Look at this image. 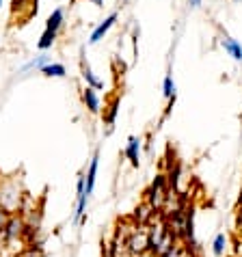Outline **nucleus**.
<instances>
[{"instance_id":"f257e3e1","label":"nucleus","mask_w":242,"mask_h":257,"mask_svg":"<svg viewBox=\"0 0 242 257\" xmlns=\"http://www.w3.org/2000/svg\"><path fill=\"white\" fill-rule=\"evenodd\" d=\"M147 229H149V253L156 255V257L165 255L171 246L180 242V240L175 238V233L169 229L167 220L162 218V216L156 218L154 223L147 227Z\"/></svg>"},{"instance_id":"f03ea898","label":"nucleus","mask_w":242,"mask_h":257,"mask_svg":"<svg viewBox=\"0 0 242 257\" xmlns=\"http://www.w3.org/2000/svg\"><path fill=\"white\" fill-rule=\"evenodd\" d=\"M124 251L130 257H141V255L149 253V229L147 227H139V225L132 227V231L128 233L124 240Z\"/></svg>"},{"instance_id":"7ed1b4c3","label":"nucleus","mask_w":242,"mask_h":257,"mask_svg":"<svg viewBox=\"0 0 242 257\" xmlns=\"http://www.w3.org/2000/svg\"><path fill=\"white\" fill-rule=\"evenodd\" d=\"M22 199L24 195L18 190V186L13 182L0 184V208L7 214H18V210H22Z\"/></svg>"},{"instance_id":"20e7f679","label":"nucleus","mask_w":242,"mask_h":257,"mask_svg":"<svg viewBox=\"0 0 242 257\" xmlns=\"http://www.w3.org/2000/svg\"><path fill=\"white\" fill-rule=\"evenodd\" d=\"M169 192H171V188H169L167 177H165V175H158V177H156V180L152 182L149 190H147V203L152 205L156 212H162V210H165V203H167Z\"/></svg>"},{"instance_id":"39448f33","label":"nucleus","mask_w":242,"mask_h":257,"mask_svg":"<svg viewBox=\"0 0 242 257\" xmlns=\"http://www.w3.org/2000/svg\"><path fill=\"white\" fill-rule=\"evenodd\" d=\"M97 169H99V154L95 152V154H93V158H91V162H89L87 173H84V195H87L89 199H91V195H93V188H95Z\"/></svg>"},{"instance_id":"423d86ee","label":"nucleus","mask_w":242,"mask_h":257,"mask_svg":"<svg viewBox=\"0 0 242 257\" xmlns=\"http://www.w3.org/2000/svg\"><path fill=\"white\" fill-rule=\"evenodd\" d=\"M141 147H143V143H141L139 137H128V145L124 149V156L130 160L132 167H139L141 164Z\"/></svg>"},{"instance_id":"0eeeda50","label":"nucleus","mask_w":242,"mask_h":257,"mask_svg":"<svg viewBox=\"0 0 242 257\" xmlns=\"http://www.w3.org/2000/svg\"><path fill=\"white\" fill-rule=\"evenodd\" d=\"M115 22H117V13H110V16L106 18L104 22L99 24V26L95 28L93 33H91V37H89V44H97V41H102V39H104V35L110 31V28H112V24H115Z\"/></svg>"},{"instance_id":"6e6552de","label":"nucleus","mask_w":242,"mask_h":257,"mask_svg":"<svg viewBox=\"0 0 242 257\" xmlns=\"http://www.w3.org/2000/svg\"><path fill=\"white\" fill-rule=\"evenodd\" d=\"M220 44H223V48H225V52L231 56L233 61H238V63H242V46L238 44L233 37H229V35H223V39H220Z\"/></svg>"},{"instance_id":"1a4fd4ad","label":"nucleus","mask_w":242,"mask_h":257,"mask_svg":"<svg viewBox=\"0 0 242 257\" xmlns=\"http://www.w3.org/2000/svg\"><path fill=\"white\" fill-rule=\"evenodd\" d=\"M82 102L89 108V112H93V115H97V112H99V97H97V91L95 89L84 87L82 89Z\"/></svg>"},{"instance_id":"9d476101","label":"nucleus","mask_w":242,"mask_h":257,"mask_svg":"<svg viewBox=\"0 0 242 257\" xmlns=\"http://www.w3.org/2000/svg\"><path fill=\"white\" fill-rule=\"evenodd\" d=\"M212 255L214 257H223L227 253V246H229V238H227V233H216L214 235V240H212Z\"/></svg>"},{"instance_id":"9b49d317","label":"nucleus","mask_w":242,"mask_h":257,"mask_svg":"<svg viewBox=\"0 0 242 257\" xmlns=\"http://www.w3.org/2000/svg\"><path fill=\"white\" fill-rule=\"evenodd\" d=\"M63 20H65V13H63V9L59 7V9H54V11L48 16V20H46V31L59 33V28L63 26Z\"/></svg>"},{"instance_id":"f8f14e48","label":"nucleus","mask_w":242,"mask_h":257,"mask_svg":"<svg viewBox=\"0 0 242 257\" xmlns=\"http://www.w3.org/2000/svg\"><path fill=\"white\" fill-rule=\"evenodd\" d=\"M82 78L87 80V87H91V89H95V91H99L104 87V82L99 80V78H95V74L91 71V67H89V63L82 59Z\"/></svg>"},{"instance_id":"ddd939ff","label":"nucleus","mask_w":242,"mask_h":257,"mask_svg":"<svg viewBox=\"0 0 242 257\" xmlns=\"http://www.w3.org/2000/svg\"><path fill=\"white\" fill-rule=\"evenodd\" d=\"M39 71L44 76H48V78H65L67 76L65 65H61V63H48V65H44Z\"/></svg>"},{"instance_id":"4468645a","label":"nucleus","mask_w":242,"mask_h":257,"mask_svg":"<svg viewBox=\"0 0 242 257\" xmlns=\"http://www.w3.org/2000/svg\"><path fill=\"white\" fill-rule=\"evenodd\" d=\"M160 257H193V255L188 253V248H186L184 242H177V244H173L165 255H160Z\"/></svg>"},{"instance_id":"2eb2a0df","label":"nucleus","mask_w":242,"mask_h":257,"mask_svg":"<svg viewBox=\"0 0 242 257\" xmlns=\"http://www.w3.org/2000/svg\"><path fill=\"white\" fill-rule=\"evenodd\" d=\"M56 35H59V33L44 31V35H41V39L37 41V48H39V50H50V48L54 46V41H56Z\"/></svg>"},{"instance_id":"dca6fc26","label":"nucleus","mask_w":242,"mask_h":257,"mask_svg":"<svg viewBox=\"0 0 242 257\" xmlns=\"http://www.w3.org/2000/svg\"><path fill=\"white\" fill-rule=\"evenodd\" d=\"M44 65H48V56H46V54H41V56H35L33 61H28L26 65L22 67V71H28V69H41Z\"/></svg>"},{"instance_id":"f3484780","label":"nucleus","mask_w":242,"mask_h":257,"mask_svg":"<svg viewBox=\"0 0 242 257\" xmlns=\"http://www.w3.org/2000/svg\"><path fill=\"white\" fill-rule=\"evenodd\" d=\"M162 93H165L167 99H175V82L173 76H167L165 82H162Z\"/></svg>"},{"instance_id":"a211bd4d","label":"nucleus","mask_w":242,"mask_h":257,"mask_svg":"<svg viewBox=\"0 0 242 257\" xmlns=\"http://www.w3.org/2000/svg\"><path fill=\"white\" fill-rule=\"evenodd\" d=\"M115 117H117V99L112 102L110 106H108V112H106V117H104V121L108 125H112V121H115Z\"/></svg>"},{"instance_id":"6ab92c4d","label":"nucleus","mask_w":242,"mask_h":257,"mask_svg":"<svg viewBox=\"0 0 242 257\" xmlns=\"http://www.w3.org/2000/svg\"><path fill=\"white\" fill-rule=\"evenodd\" d=\"M236 231H238V238L242 240V201H240L238 212H236Z\"/></svg>"},{"instance_id":"aec40b11","label":"nucleus","mask_w":242,"mask_h":257,"mask_svg":"<svg viewBox=\"0 0 242 257\" xmlns=\"http://www.w3.org/2000/svg\"><path fill=\"white\" fill-rule=\"evenodd\" d=\"M9 216H11V214H7L3 208H0V231H3V227L7 225V220H9Z\"/></svg>"},{"instance_id":"412c9836","label":"nucleus","mask_w":242,"mask_h":257,"mask_svg":"<svg viewBox=\"0 0 242 257\" xmlns=\"http://www.w3.org/2000/svg\"><path fill=\"white\" fill-rule=\"evenodd\" d=\"M188 5L190 7H199V5H201V0H188Z\"/></svg>"},{"instance_id":"4be33fe9","label":"nucleus","mask_w":242,"mask_h":257,"mask_svg":"<svg viewBox=\"0 0 242 257\" xmlns=\"http://www.w3.org/2000/svg\"><path fill=\"white\" fill-rule=\"evenodd\" d=\"M93 3H95L97 7H102V3H104V0H93Z\"/></svg>"},{"instance_id":"5701e85b","label":"nucleus","mask_w":242,"mask_h":257,"mask_svg":"<svg viewBox=\"0 0 242 257\" xmlns=\"http://www.w3.org/2000/svg\"><path fill=\"white\" fill-rule=\"evenodd\" d=\"M117 257H130V255H126V253H124V255H117Z\"/></svg>"},{"instance_id":"b1692460","label":"nucleus","mask_w":242,"mask_h":257,"mask_svg":"<svg viewBox=\"0 0 242 257\" xmlns=\"http://www.w3.org/2000/svg\"><path fill=\"white\" fill-rule=\"evenodd\" d=\"M0 7H3V0H0Z\"/></svg>"},{"instance_id":"393cba45","label":"nucleus","mask_w":242,"mask_h":257,"mask_svg":"<svg viewBox=\"0 0 242 257\" xmlns=\"http://www.w3.org/2000/svg\"><path fill=\"white\" fill-rule=\"evenodd\" d=\"M16 257H22V255H16Z\"/></svg>"}]
</instances>
